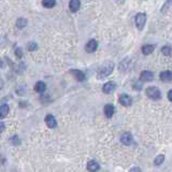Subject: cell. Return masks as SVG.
Listing matches in <instances>:
<instances>
[{"instance_id":"1","label":"cell","mask_w":172,"mask_h":172,"mask_svg":"<svg viewBox=\"0 0 172 172\" xmlns=\"http://www.w3.org/2000/svg\"><path fill=\"white\" fill-rule=\"evenodd\" d=\"M114 70V64L112 62H106L104 65H102L99 69H98L97 72V79L98 80H103L106 78H108L111 73Z\"/></svg>"},{"instance_id":"2","label":"cell","mask_w":172,"mask_h":172,"mask_svg":"<svg viewBox=\"0 0 172 172\" xmlns=\"http://www.w3.org/2000/svg\"><path fill=\"white\" fill-rule=\"evenodd\" d=\"M146 96L152 100H159L162 98V93H160L159 88L156 86H150L145 90Z\"/></svg>"},{"instance_id":"3","label":"cell","mask_w":172,"mask_h":172,"mask_svg":"<svg viewBox=\"0 0 172 172\" xmlns=\"http://www.w3.org/2000/svg\"><path fill=\"white\" fill-rule=\"evenodd\" d=\"M146 23V14L144 13H138L136 15V26L139 30H142Z\"/></svg>"},{"instance_id":"4","label":"cell","mask_w":172,"mask_h":172,"mask_svg":"<svg viewBox=\"0 0 172 172\" xmlns=\"http://www.w3.org/2000/svg\"><path fill=\"white\" fill-rule=\"evenodd\" d=\"M119 103L123 106H130L132 104V99L129 95H126V94H122L118 98Z\"/></svg>"},{"instance_id":"5","label":"cell","mask_w":172,"mask_h":172,"mask_svg":"<svg viewBox=\"0 0 172 172\" xmlns=\"http://www.w3.org/2000/svg\"><path fill=\"white\" fill-rule=\"evenodd\" d=\"M116 89V83L113 81H109L102 86V91L104 94H112Z\"/></svg>"},{"instance_id":"6","label":"cell","mask_w":172,"mask_h":172,"mask_svg":"<svg viewBox=\"0 0 172 172\" xmlns=\"http://www.w3.org/2000/svg\"><path fill=\"white\" fill-rule=\"evenodd\" d=\"M154 79V74L152 71H149V70H144L141 72L140 74V81L141 82H151L153 81Z\"/></svg>"},{"instance_id":"7","label":"cell","mask_w":172,"mask_h":172,"mask_svg":"<svg viewBox=\"0 0 172 172\" xmlns=\"http://www.w3.org/2000/svg\"><path fill=\"white\" fill-rule=\"evenodd\" d=\"M134 141V138H132V134L131 132L127 131V132H124L121 137V142L123 143L124 145H130Z\"/></svg>"},{"instance_id":"8","label":"cell","mask_w":172,"mask_h":172,"mask_svg":"<svg viewBox=\"0 0 172 172\" xmlns=\"http://www.w3.org/2000/svg\"><path fill=\"white\" fill-rule=\"evenodd\" d=\"M97 49H98V42L96 40H94V39L89 40L85 45V51L87 53H94V52H96Z\"/></svg>"},{"instance_id":"9","label":"cell","mask_w":172,"mask_h":172,"mask_svg":"<svg viewBox=\"0 0 172 172\" xmlns=\"http://www.w3.org/2000/svg\"><path fill=\"white\" fill-rule=\"evenodd\" d=\"M103 112H104V115H106L108 118H111V117L114 115L115 113V108L113 104L109 103V104H106L104 106V109H103Z\"/></svg>"},{"instance_id":"10","label":"cell","mask_w":172,"mask_h":172,"mask_svg":"<svg viewBox=\"0 0 172 172\" xmlns=\"http://www.w3.org/2000/svg\"><path fill=\"white\" fill-rule=\"evenodd\" d=\"M70 72H71V74H72L73 77H74L75 79H77L79 82H83V81H85L86 77H85V74H84L83 71H81V70H77V69H73V70H71Z\"/></svg>"},{"instance_id":"11","label":"cell","mask_w":172,"mask_h":172,"mask_svg":"<svg viewBox=\"0 0 172 172\" xmlns=\"http://www.w3.org/2000/svg\"><path fill=\"white\" fill-rule=\"evenodd\" d=\"M45 123H46V125L49 126L50 128H55L56 126H57V121H56L55 117L52 114H47L46 116H45Z\"/></svg>"},{"instance_id":"12","label":"cell","mask_w":172,"mask_h":172,"mask_svg":"<svg viewBox=\"0 0 172 172\" xmlns=\"http://www.w3.org/2000/svg\"><path fill=\"white\" fill-rule=\"evenodd\" d=\"M159 79L162 80V82H171L172 81V71H169V70L162 71L159 74Z\"/></svg>"},{"instance_id":"13","label":"cell","mask_w":172,"mask_h":172,"mask_svg":"<svg viewBox=\"0 0 172 172\" xmlns=\"http://www.w3.org/2000/svg\"><path fill=\"white\" fill-rule=\"evenodd\" d=\"M100 169V165L96 160H90L87 164V170L89 172H97Z\"/></svg>"},{"instance_id":"14","label":"cell","mask_w":172,"mask_h":172,"mask_svg":"<svg viewBox=\"0 0 172 172\" xmlns=\"http://www.w3.org/2000/svg\"><path fill=\"white\" fill-rule=\"evenodd\" d=\"M80 6H81V1L80 0H70V2H69V9L73 13L79 11Z\"/></svg>"},{"instance_id":"15","label":"cell","mask_w":172,"mask_h":172,"mask_svg":"<svg viewBox=\"0 0 172 172\" xmlns=\"http://www.w3.org/2000/svg\"><path fill=\"white\" fill-rule=\"evenodd\" d=\"M129 65H130V59L129 58H125V59L122 60L121 64H119V66H118L119 70H121L122 72H126V71H128V69H129Z\"/></svg>"},{"instance_id":"16","label":"cell","mask_w":172,"mask_h":172,"mask_svg":"<svg viewBox=\"0 0 172 172\" xmlns=\"http://www.w3.org/2000/svg\"><path fill=\"white\" fill-rule=\"evenodd\" d=\"M154 50H155V45L145 44V45H143L142 46V53L144 54V55H150V54L153 53Z\"/></svg>"},{"instance_id":"17","label":"cell","mask_w":172,"mask_h":172,"mask_svg":"<svg viewBox=\"0 0 172 172\" xmlns=\"http://www.w3.org/2000/svg\"><path fill=\"white\" fill-rule=\"evenodd\" d=\"M45 89H46V84L42 81L37 82L36 85H34V90H36L37 93L41 94V93H43V91H45Z\"/></svg>"},{"instance_id":"18","label":"cell","mask_w":172,"mask_h":172,"mask_svg":"<svg viewBox=\"0 0 172 172\" xmlns=\"http://www.w3.org/2000/svg\"><path fill=\"white\" fill-rule=\"evenodd\" d=\"M9 111H10V106L8 104L0 106V118H4L9 114Z\"/></svg>"},{"instance_id":"19","label":"cell","mask_w":172,"mask_h":172,"mask_svg":"<svg viewBox=\"0 0 172 172\" xmlns=\"http://www.w3.org/2000/svg\"><path fill=\"white\" fill-rule=\"evenodd\" d=\"M27 24H28V21L25 17H19L16 21V27L19 28V29H23V28H25L27 26Z\"/></svg>"},{"instance_id":"20","label":"cell","mask_w":172,"mask_h":172,"mask_svg":"<svg viewBox=\"0 0 172 172\" xmlns=\"http://www.w3.org/2000/svg\"><path fill=\"white\" fill-rule=\"evenodd\" d=\"M42 4L45 8L51 9V8H53V6H55L56 0H42Z\"/></svg>"},{"instance_id":"21","label":"cell","mask_w":172,"mask_h":172,"mask_svg":"<svg viewBox=\"0 0 172 172\" xmlns=\"http://www.w3.org/2000/svg\"><path fill=\"white\" fill-rule=\"evenodd\" d=\"M165 162V155H162V154H160V155H158L157 157L154 159V165L155 166H160V165H162Z\"/></svg>"},{"instance_id":"22","label":"cell","mask_w":172,"mask_h":172,"mask_svg":"<svg viewBox=\"0 0 172 172\" xmlns=\"http://www.w3.org/2000/svg\"><path fill=\"white\" fill-rule=\"evenodd\" d=\"M162 53L164 54L165 56H171L172 55V47L170 45H165L162 49Z\"/></svg>"},{"instance_id":"23","label":"cell","mask_w":172,"mask_h":172,"mask_svg":"<svg viewBox=\"0 0 172 172\" xmlns=\"http://www.w3.org/2000/svg\"><path fill=\"white\" fill-rule=\"evenodd\" d=\"M10 142L12 143L13 145H19L21 144V140H19L18 136L17 134H14L10 138Z\"/></svg>"},{"instance_id":"24","label":"cell","mask_w":172,"mask_h":172,"mask_svg":"<svg viewBox=\"0 0 172 172\" xmlns=\"http://www.w3.org/2000/svg\"><path fill=\"white\" fill-rule=\"evenodd\" d=\"M37 49H38V44H37L36 42H29L27 44V50H28V51L32 52V51H36Z\"/></svg>"},{"instance_id":"25","label":"cell","mask_w":172,"mask_h":172,"mask_svg":"<svg viewBox=\"0 0 172 172\" xmlns=\"http://www.w3.org/2000/svg\"><path fill=\"white\" fill-rule=\"evenodd\" d=\"M15 56H16L17 58L23 57V50H22L21 47H16V49H15Z\"/></svg>"},{"instance_id":"26","label":"cell","mask_w":172,"mask_h":172,"mask_svg":"<svg viewBox=\"0 0 172 172\" xmlns=\"http://www.w3.org/2000/svg\"><path fill=\"white\" fill-rule=\"evenodd\" d=\"M134 88L137 89V90H140L141 88H142V82H136V83L134 84Z\"/></svg>"},{"instance_id":"27","label":"cell","mask_w":172,"mask_h":172,"mask_svg":"<svg viewBox=\"0 0 172 172\" xmlns=\"http://www.w3.org/2000/svg\"><path fill=\"white\" fill-rule=\"evenodd\" d=\"M129 172H142V171H141V169L139 167H132L129 170Z\"/></svg>"},{"instance_id":"28","label":"cell","mask_w":172,"mask_h":172,"mask_svg":"<svg viewBox=\"0 0 172 172\" xmlns=\"http://www.w3.org/2000/svg\"><path fill=\"white\" fill-rule=\"evenodd\" d=\"M4 129H6V125H4L2 122H0V134H1L2 131H4Z\"/></svg>"},{"instance_id":"29","label":"cell","mask_w":172,"mask_h":172,"mask_svg":"<svg viewBox=\"0 0 172 172\" xmlns=\"http://www.w3.org/2000/svg\"><path fill=\"white\" fill-rule=\"evenodd\" d=\"M167 96H168V99L172 102V89L168 91V95H167Z\"/></svg>"},{"instance_id":"30","label":"cell","mask_w":172,"mask_h":172,"mask_svg":"<svg viewBox=\"0 0 172 172\" xmlns=\"http://www.w3.org/2000/svg\"><path fill=\"white\" fill-rule=\"evenodd\" d=\"M114 2H116V3H118V4H123L124 2H125V0H113Z\"/></svg>"},{"instance_id":"31","label":"cell","mask_w":172,"mask_h":172,"mask_svg":"<svg viewBox=\"0 0 172 172\" xmlns=\"http://www.w3.org/2000/svg\"><path fill=\"white\" fill-rule=\"evenodd\" d=\"M171 4H172V0H168L167 3H166V6H165V8H166V6H170Z\"/></svg>"},{"instance_id":"32","label":"cell","mask_w":172,"mask_h":172,"mask_svg":"<svg viewBox=\"0 0 172 172\" xmlns=\"http://www.w3.org/2000/svg\"><path fill=\"white\" fill-rule=\"evenodd\" d=\"M4 67V62H3V60L0 58V68H3Z\"/></svg>"},{"instance_id":"33","label":"cell","mask_w":172,"mask_h":172,"mask_svg":"<svg viewBox=\"0 0 172 172\" xmlns=\"http://www.w3.org/2000/svg\"><path fill=\"white\" fill-rule=\"evenodd\" d=\"M2 87H3V81H2V80L0 79V90L2 89Z\"/></svg>"},{"instance_id":"34","label":"cell","mask_w":172,"mask_h":172,"mask_svg":"<svg viewBox=\"0 0 172 172\" xmlns=\"http://www.w3.org/2000/svg\"><path fill=\"white\" fill-rule=\"evenodd\" d=\"M2 40H3V39H2L1 37H0V46H2L1 44H3V43H2Z\"/></svg>"}]
</instances>
